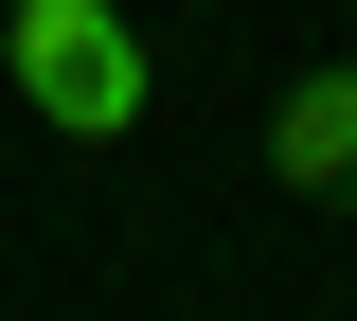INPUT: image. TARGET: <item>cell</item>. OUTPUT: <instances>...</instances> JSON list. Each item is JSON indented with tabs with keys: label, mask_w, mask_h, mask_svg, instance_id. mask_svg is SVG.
<instances>
[{
	"label": "cell",
	"mask_w": 357,
	"mask_h": 321,
	"mask_svg": "<svg viewBox=\"0 0 357 321\" xmlns=\"http://www.w3.org/2000/svg\"><path fill=\"white\" fill-rule=\"evenodd\" d=\"M0 90L36 107L54 143H143L161 54H143V18H126V0H0Z\"/></svg>",
	"instance_id": "6da1fadb"
},
{
	"label": "cell",
	"mask_w": 357,
	"mask_h": 321,
	"mask_svg": "<svg viewBox=\"0 0 357 321\" xmlns=\"http://www.w3.org/2000/svg\"><path fill=\"white\" fill-rule=\"evenodd\" d=\"M268 196L357 214V54H321V72H286V90H268Z\"/></svg>",
	"instance_id": "7a4b0ae2"
}]
</instances>
